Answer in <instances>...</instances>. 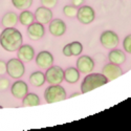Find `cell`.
<instances>
[{
	"mask_svg": "<svg viewBox=\"0 0 131 131\" xmlns=\"http://www.w3.org/2000/svg\"><path fill=\"white\" fill-rule=\"evenodd\" d=\"M22 35L15 27H5L0 34V45L6 51H17L22 45Z\"/></svg>",
	"mask_w": 131,
	"mask_h": 131,
	"instance_id": "6da1fadb",
	"label": "cell"
},
{
	"mask_svg": "<svg viewBox=\"0 0 131 131\" xmlns=\"http://www.w3.org/2000/svg\"><path fill=\"white\" fill-rule=\"evenodd\" d=\"M108 82L107 78L103 73H88L84 78L81 84V92L86 93L97 87H101Z\"/></svg>",
	"mask_w": 131,
	"mask_h": 131,
	"instance_id": "7a4b0ae2",
	"label": "cell"
},
{
	"mask_svg": "<svg viewBox=\"0 0 131 131\" xmlns=\"http://www.w3.org/2000/svg\"><path fill=\"white\" fill-rule=\"evenodd\" d=\"M66 91L63 87L59 85H50L44 91V99L47 104H52L66 100Z\"/></svg>",
	"mask_w": 131,
	"mask_h": 131,
	"instance_id": "3957f363",
	"label": "cell"
},
{
	"mask_svg": "<svg viewBox=\"0 0 131 131\" xmlns=\"http://www.w3.org/2000/svg\"><path fill=\"white\" fill-rule=\"evenodd\" d=\"M24 72H25L24 64L21 60L17 58H13L8 60V62L6 63V73H8V75L12 79L22 78Z\"/></svg>",
	"mask_w": 131,
	"mask_h": 131,
	"instance_id": "277c9868",
	"label": "cell"
},
{
	"mask_svg": "<svg viewBox=\"0 0 131 131\" xmlns=\"http://www.w3.org/2000/svg\"><path fill=\"white\" fill-rule=\"evenodd\" d=\"M45 79L49 85H59L64 81V70L60 66H51L45 72Z\"/></svg>",
	"mask_w": 131,
	"mask_h": 131,
	"instance_id": "5b68a950",
	"label": "cell"
},
{
	"mask_svg": "<svg viewBox=\"0 0 131 131\" xmlns=\"http://www.w3.org/2000/svg\"><path fill=\"white\" fill-rule=\"evenodd\" d=\"M101 44L107 49H113L118 44V36L112 30H105L100 37Z\"/></svg>",
	"mask_w": 131,
	"mask_h": 131,
	"instance_id": "8992f818",
	"label": "cell"
},
{
	"mask_svg": "<svg viewBox=\"0 0 131 131\" xmlns=\"http://www.w3.org/2000/svg\"><path fill=\"white\" fill-rule=\"evenodd\" d=\"M77 18L82 24H89L95 18V12L89 5L80 6V8L78 9Z\"/></svg>",
	"mask_w": 131,
	"mask_h": 131,
	"instance_id": "52a82bcc",
	"label": "cell"
},
{
	"mask_svg": "<svg viewBox=\"0 0 131 131\" xmlns=\"http://www.w3.org/2000/svg\"><path fill=\"white\" fill-rule=\"evenodd\" d=\"M102 73L107 78L108 81H112L114 79H117L123 74V70L119 67V65L113 64V63H108L102 69Z\"/></svg>",
	"mask_w": 131,
	"mask_h": 131,
	"instance_id": "ba28073f",
	"label": "cell"
},
{
	"mask_svg": "<svg viewBox=\"0 0 131 131\" xmlns=\"http://www.w3.org/2000/svg\"><path fill=\"white\" fill-rule=\"evenodd\" d=\"M45 29L44 25L39 23V22H32L30 25L27 26V36L30 40H40L44 37Z\"/></svg>",
	"mask_w": 131,
	"mask_h": 131,
	"instance_id": "9c48e42d",
	"label": "cell"
},
{
	"mask_svg": "<svg viewBox=\"0 0 131 131\" xmlns=\"http://www.w3.org/2000/svg\"><path fill=\"white\" fill-rule=\"evenodd\" d=\"M94 68V62L89 56H81L77 61V69L81 73L88 74Z\"/></svg>",
	"mask_w": 131,
	"mask_h": 131,
	"instance_id": "30bf717a",
	"label": "cell"
},
{
	"mask_svg": "<svg viewBox=\"0 0 131 131\" xmlns=\"http://www.w3.org/2000/svg\"><path fill=\"white\" fill-rule=\"evenodd\" d=\"M35 20H37V22L41 24H48L50 21L52 20V12L50 8L45 7V6H40L36 9L35 12Z\"/></svg>",
	"mask_w": 131,
	"mask_h": 131,
	"instance_id": "8fae6325",
	"label": "cell"
},
{
	"mask_svg": "<svg viewBox=\"0 0 131 131\" xmlns=\"http://www.w3.org/2000/svg\"><path fill=\"white\" fill-rule=\"evenodd\" d=\"M17 56H18V59L21 60L23 63L31 62L35 57V49L28 44H25V45L22 44L17 50Z\"/></svg>",
	"mask_w": 131,
	"mask_h": 131,
	"instance_id": "7c38bea8",
	"label": "cell"
},
{
	"mask_svg": "<svg viewBox=\"0 0 131 131\" xmlns=\"http://www.w3.org/2000/svg\"><path fill=\"white\" fill-rule=\"evenodd\" d=\"M53 63V57L52 54L49 52V51H46V50H43V51H40L37 57H36V64L40 68H43V69H47L48 67H50Z\"/></svg>",
	"mask_w": 131,
	"mask_h": 131,
	"instance_id": "4fadbf2b",
	"label": "cell"
},
{
	"mask_svg": "<svg viewBox=\"0 0 131 131\" xmlns=\"http://www.w3.org/2000/svg\"><path fill=\"white\" fill-rule=\"evenodd\" d=\"M10 92L16 99H23L28 93V86L23 81H16L10 87Z\"/></svg>",
	"mask_w": 131,
	"mask_h": 131,
	"instance_id": "5bb4252c",
	"label": "cell"
},
{
	"mask_svg": "<svg viewBox=\"0 0 131 131\" xmlns=\"http://www.w3.org/2000/svg\"><path fill=\"white\" fill-rule=\"evenodd\" d=\"M66 31V24L61 19H54L49 22V32L54 37H61Z\"/></svg>",
	"mask_w": 131,
	"mask_h": 131,
	"instance_id": "9a60e30c",
	"label": "cell"
},
{
	"mask_svg": "<svg viewBox=\"0 0 131 131\" xmlns=\"http://www.w3.org/2000/svg\"><path fill=\"white\" fill-rule=\"evenodd\" d=\"M19 21V16L14 13V12H7L6 14H4V16L2 17L1 20V24L2 26L5 27H15Z\"/></svg>",
	"mask_w": 131,
	"mask_h": 131,
	"instance_id": "2e32d148",
	"label": "cell"
},
{
	"mask_svg": "<svg viewBox=\"0 0 131 131\" xmlns=\"http://www.w3.org/2000/svg\"><path fill=\"white\" fill-rule=\"evenodd\" d=\"M108 59L111 63L116 64V65H121L126 61V54L124 53L123 50L121 49H112L108 54Z\"/></svg>",
	"mask_w": 131,
	"mask_h": 131,
	"instance_id": "e0dca14e",
	"label": "cell"
},
{
	"mask_svg": "<svg viewBox=\"0 0 131 131\" xmlns=\"http://www.w3.org/2000/svg\"><path fill=\"white\" fill-rule=\"evenodd\" d=\"M80 79V71L75 67H68L66 70H64V80L70 83L74 84L77 83Z\"/></svg>",
	"mask_w": 131,
	"mask_h": 131,
	"instance_id": "ac0fdd59",
	"label": "cell"
},
{
	"mask_svg": "<svg viewBox=\"0 0 131 131\" xmlns=\"http://www.w3.org/2000/svg\"><path fill=\"white\" fill-rule=\"evenodd\" d=\"M45 82V74L41 71H35L29 75V83L34 87H41Z\"/></svg>",
	"mask_w": 131,
	"mask_h": 131,
	"instance_id": "d6986e66",
	"label": "cell"
},
{
	"mask_svg": "<svg viewBox=\"0 0 131 131\" xmlns=\"http://www.w3.org/2000/svg\"><path fill=\"white\" fill-rule=\"evenodd\" d=\"M22 100H23L22 104H23L24 107H32V106L40 105V99H39V96L36 93H34V92L27 93Z\"/></svg>",
	"mask_w": 131,
	"mask_h": 131,
	"instance_id": "ffe728a7",
	"label": "cell"
},
{
	"mask_svg": "<svg viewBox=\"0 0 131 131\" xmlns=\"http://www.w3.org/2000/svg\"><path fill=\"white\" fill-rule=\"evenodd\" d=\"M34 21H35V15L27 9H24L23 12L19 15V22L24 26L30 25Z\"/></svg>",
	"mask_w": 131,
	"mask_h": 131,
	"instance_id": "44dd1931",
	"label": "cell"
},
{
	"mask_svg": "<svg viewBox=\"0 0 131 131\" xmlns=\"http://www.w3.org/2000/svg\"><path fill=\"white\" fill-rule=\"evenodd\" d=\"M13 5L20 10H24L28 9L31 4H32V0H12Z\"/></svg>",
	"mask_w": 131,
	"mask_h": 131,
	"instance_id": "7402d4cb",
	"label": "cell"
},
{
	"mask_svg": "<svg viewBox=\"0 0 131 131\" xmlns=\"http://www.w3.org/2000/svg\"><path fill=\"white\" fill-rule=\"evenodd\" d=\"M70 50H71V53L72 56H80L83 51V45L81 44L80 42L78 41H73L70 43Z\"/></svg>",
	"mask_w": 131,
	"mask_h": 131,
	"instance_id": "603a6c76",
	"label": "cell"
},
{
	"mask_svg": "<svg viewBox=\"0 0 131 131\" xmlns=\"http://www.w3.org/2000/svg\"><path fill=\"white\" fill-rule=\"evenodd\" d=\"M63 13L68 18H74L78 14V9L73 5H65L63 7Z\"/></svg>",
	"mask_w": 131,
	"mask_h": 131,
	"instance_id": "cb8c5ba5",
	"label": "cell"
},
{
	"mask_svg": "<svg viewBox=\"0 0 131 131\" xmlns=\"http://www.w3.org/2000/svg\"><path fill=\"white\" fill-rule=\"evenodd\" d=\"M123 46H124V49L126 50V52L128 53H131V35L127 36L124 41H123Z\"/></svg>",
	"mask_w": 131,
	"mask_h": 131,
	"instance_id": "d4e9b609",
	"label": "cell"
},
{
	"mask_svg": "<svg viewBox=\"0 0 131 131\" xmlns=\"http://www.w3.org/2000/svg\"><path fill=\"white\" fill-rule=\"evenodd\" d=\"M41 3L43 6L48 7V8H52L57 5L58 0H41Z\"/></svg>",
	"mask_w": 131,
	"mask_h": 131,
	"instance_id": "484cf974",
	"label": "cell"
},
{
	"mask_svg": "<svg viewBox=\"0 0 131 131\" xmlns=\"http://www.w3.org/2000/svg\"><path fill=\"white\" fill-rule=\"evenodd\" d=\"M9 81L8 79H5V78H2L0 79V91H3V90H6L8 87H9Z\"/></svg>",
	"mask_w": 131,
	"mask_h": 131,
	"instance_id": "4316f807",
	"label": "cell"
},
{
	"mask_svg": "<svg viewBox=\"0 0 131 131\" xmlns=\"http://www.w3.org/2000/svg\"><path fill=\"white\" fill-rule=\"evenodd\" d=\"M63 54L65 57H71L72 53H71V50H70V45L69 44H66L64 47H63Z\"/></svg>",
	"mask_w": 131,
	"mask_h": 131,
	"instance_id": "83f0119b",
	"label": "cell"
},
{
	"mask_svg": "<svg viewBox=\"0 0 131 131\" xmlns=\"http://www.w3.org/2000/svg\"><path fill=\"white\" fill-rule=\"evenodd\" d=\"M6 73V63L2 60H0V75Z\"/></svg>",
	"mask_w": 131,
	"mask_h": 131,
	"instance_id": "f1b7e54d",
	"label": "cell"
},
{
	"mask_svg": "<svg viewBox=\"0 0 131 131\" xmlns=\"http://www.w3.org/2000/svg\"><path fill=\"white\" fill-rule=\"evenodd\" d=\"M84 1H85V0H71V3L75 7H80L84 3Z\"/></svg>",
	"mask_w": 131,
	"mask_h": 131,
	"instance_id": "f546056e",
	"label": "cell"
},
{
	"mask_svg": "<svg viewBox=\"0 0 131 131\" xmlns=\"http://www.w3.org/2000/svg\"><path fill=\"white\" fill-rule=\"evenodd\" d=\"M80 93H81V92H74V93H72V94H71V95H70L69 97H73V96H78V95H80Z\"/></svg>",
	"mask_w": 131,
	"mask_h": 131,
	"instance_id": "4dcf8cb0",
	"label": "cell"
},
{
	"mask_svg": "<svg viewBox=\"0 0 131 131\" xmlns=\"http://www.w3.org/2000/svg\"><path fill=\"white\" fill-rule=\"evenodd\" d=\"M1 108H2V106H0V109H1Z\"/></svg>",
	"mask_w": 131,
	"mask_h": 131,
	"instance_id": "1f68e13d",
	"label": "cell"
}]
</instances>
